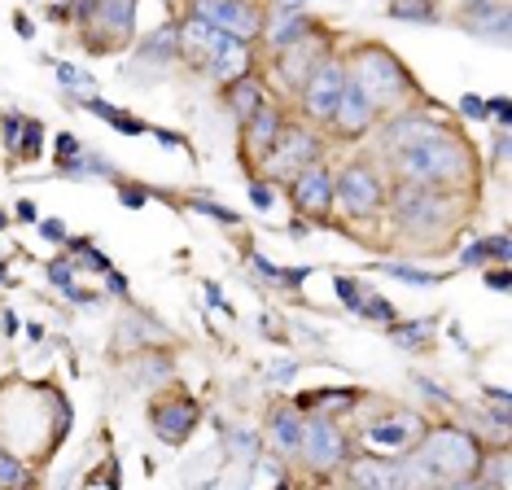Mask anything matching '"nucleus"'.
Segmentation results:
<instances>
[{
    "label": "nucleus",
    "mask_w": 512,
    "mask_h": 490,
    "mask_svg": "<svg viewBox=\"0 0 512 490\" xmlns=\"http://www.w3.org/2000/svg\"><path fill=\"white\" fill-rule=\"evenodd\" d=\"M386 162H390L394 180L425 184V189H442V193H464L473 184V171H477L469 140L460 132H451L447 123H442L434 136H425L421 145L403 149V154H394Z\"/></svg>",
    "instance_id": "nucleus-1"
},
{
    "label": "nucleus",
    "mask_w": 512,
    "mask_h": 490,
    "mask_svg": "<svg viewBox=\"0 0 512 490\" xmlns=\"http://www.w3.org/2000/svg\"><path fill=\"white\" fill-rule=\"evenodd\" d=\"M421 460V469L429 473V482L442 486H460V482H473L477 469H482L486 451L482 442H477L473 434H464L460 425H425V434L407 447Z\"/></svg>",
    "instance_id": "nucleus-2"
},
{
    "label": "nucleus",
    "mask_w": 512,
    "mask_h": 490,
    "mask_svg": "<svg viewBox=\"0 0 512 490\" xmlns=\"http://www.w3.org/2000/svg\"><path fill=\"white\" fill-rule=\"evenodd\" d=\"M342 62H346V79L372 101L377 114L403 105L407 97H416L412 70H407L386 44H359V49L351 57H342Z\"/></svg>",
    "instance_id": "nucleus-3"
},
{
    "label": "nucleus",
    "mask_w": 512,
    "mask_h": 490,
    "mask_svg": "<svg viewBox=\"0 0 512 490\" xmlns=\"http://www.w3.org/2000/svg\"><path fill=\"white\" fill-rule=\"evenodd\" d=\"M456 193L442 189H425V184H407L394 180V189L386 193V210L394 219V228L412 241H438L442 232H451L456 224Z\"/></svg>",
    "instance_id": "nucleus-4"
},
{
    "label": "nucleus",
    "mask_w": 512,
    "mask_h": 490,
    "mask_svg": "<svg viewBox=\"0 0 512 490\" xmlns=\"http://www.w3.org/2000/svg\"><path fill=\"white\" fill-rule=\"evenodd\" d=\"M386 193L390 184L372 158H351L342 171H333V206H342L346 219H377L386 210Z\"/></svg>",
    "instance_id": "nucleus-5"
},
{
    "label": "nucleus",
    "mask_w": 512,
    "mask_h": 490,
    "mask_svg": "<svg viewBox=\"0 0 512 490\" xmlns=\"http://www.w3.org/2000/svg\"><path fill=\"white\" fill-rule=\"evenodd\" d=\"M75 18L88 53H114L136 35V0H79Z\"/></svg>",
    "instance_id": "nucleus-6"
},
{
    "label": "nucleus",
    "mask_w": 512,
    "mask_h": 490,
    "mask_svg": "<svg viewBox=\"0 0 512 490\" xmlns=\"http://www.w3.org/2000/svg\"><path fill=\"white\" fill-rule=\"evenodd\" d=\"M346 460H351V434L337 425V416L307 412V425H302V442H298V464H307L311 477L329 482L333 473H342Z\"/></svg>",
    "instance_id": "nucleus-7"
},
{
    "label": "nucleus",
    "mask_w": 512,
    "mask_h": 490,
    "mask_svg": "<svg viewBox=\"0 0 512 490\" xmlns=\"http://www.w3.org/2000/svg\"><path fill=\"white\" fill-rule=\"evenodd\" d=\"M320 154H324V140L316 132H307V123H285L276 145L267 149L263 171H267V180H289L307 162H320Z\"/></svg>",
    "instance_id": "nucleus-8"
},
{
    "label": "nucleus",
    "mask_w": 512,
    "mask_h": 490,
    "mask_svg": "<svg viewBox=\"0 0 512 490\" xmlns=\"http://www.w3.org/2000/svg\"><path fill=\"white\" fill-rule=\"evenodd\" d=\"M342 88H346V62L337 53H329L324 62L311 70V79L298 88V114L307 123H329V114H333V105L337 97H342Z\"/></svg>",
    "instance_id": "nucleus-9"
},
{
    "label": "nucleus",
    "mask_w": 512,
    "mask_h": 490,
    "mask_svg": "<svg viewBox=\"0 0 512 490\" xmlns=\"http://www.w3.org/2000/svg\"><path fill=\"white\" fill-rule=\"evenodd\" d=\"M189 14L206 18L224 35H237V40H250V44L263 35V22H267V9L254 5V0H193Z\"/></svg>",
    "instance_id": "nucleus-10"
},
{
    "label": "nucleus",
    "mask_w": 512,
    "mask_h": 490,
    "mask_svg": "<svg viewBox=\"0 0 512 490\" xmlns=\"http://www.w3.org/2000/svg\"><path fill=\"white\" fill-rule=\"evenodd\" d=\"M329 53H333V40L316 27L311 35H302L298 44H289V49L276 53V79H281L289 92H298V88L311 79V70H316Z\"/></svg>",
    "instance_id": "nucleus-11"
},
{
    "label": "nucleus",
    "mask_w": 512,
    "mask_h": 490,
    "mask_svg": "<svg viewBox=\"0 0 512 490\" xmlns=\"http://www.w3.org/2000/svg\"><path fill=\"white\" fill-rule=\"evenodd\" d=\"M149 420H154V434L167 442V447H180V442L197 429V420H202V407H197V399H189V394L171 390V394H162V399L154 403Z\"/></svg>",
    "instance_id": "nucleus-12"
},
{
    "label": "nucleus",
    "mask_w": 512,
    "mask_h": 490,
    "mask_svg": "<svg viewBox=\"0 0 512 490\" xmlns=\"http://www.w3.org/2000/svg\"><path fill=\"white\" fill-rule=\"evenodd\" d=\"M289 202L298 215H329L333 210V171L324 162H307L289 175Z\"/></svg>",
    "instance_id": "nucleus-13"
},
{
    "label": "nucleus",
    "mask_w": 512,
    "mask_h": 490,
    "mask_svg": "<svg viewBox=\"0 0 512 490\" xmlns=\"http://www.w3.org/2000/svg\"><path fill=\"white\" fill-rule=\"evenodd\" d=\"M438 127H442V119H434L429 110H399L386 127H381V140H377L381 158H394V154H403V149L421 145V140L434 136Z\"/></svg>",
    "instance_id": "nucleus-14"
},
{
    "label": "nucleus",
    "mask_w": 512,
    "mask_h": 490,
    "mask_svg": "<svg viewBox=\"0 0 512 490\" xmlns=\"http://www.w3.org/2000/svg\"><path fill=\"white\" fill-rule=\"evenodd\" d=\"M372 123H377L372 101L351 84V79H346L342 97H337V105H333V114H329V123H324V127H329L333 136H342V140H359V136L372 132Z\"/></svg>",
    "instance_id": "nucleus-15"
},
{
    "label": "nucleus",
    "mask_w": 512,
    "mask_h": 490,
    "mask_svg": "<svg viewBox=\"0 0 512 490\" xmlns=\"http://www.w3.org/2000/svg\"><path fill=\"white\" fill-rule=\"evenodd\" d=\"M285 127V110L276 101H263L259 110L250 114L246 123H241V149H246V158L259 167V162L267 158V149L276 145V136H281Z\"/></svg>",
    "instance_id": "nucleus-16"
},
{
    "label": "nucleus",
    "mask_w": 512,
    "mask_h": 490,
    "mask_svg": "<svg viewBox=\"0 0 512 490\" xmlns=\"http://www.w3.org/2000/svg\"><path fill=\"white\" fill-rule=\"evenodd\" d=\"M302 425H307V412L294 403H276L267 412V442L281 460H298V442H302Z\"/></svg>",
    "instance_id": "nucleus-17"
},
{
    "label": "nucleus",
    "mask_w": 512,
    "mask_h": 490,
    "mask_svg": "<svg viewBox=\"0 0 512 490\" xmlns=\"http://www.w3.org/2000/svg\"><path fill=\"white\" fill-rule=\"evenodd\" d=\"M206 70H211L219 84H232V79L250 75V70H254V49H250V40L224 35V40L215 44V53L206 57Z\"/></svg>",
    "instance_id": "nucleus-18"
},
{
    "label": "nucleus",
    "mask_w": 512,
    "mask_h": 490,
    "mask_svg": "<svg viewBox=\"0 0 512 490\" xmlns=\"http://www.w3.org/2000/svg\"><path fill=\"white\" fill-rule=\"evenodd\" d=\"M421 434H425V425H421V416H412V412H394L364 429L368 447H390V451H407Z\"/></svg>",
    "instance_id": "nucleus-19"
},
{
    "label": "nucleus",
    "mask_w": 512,
    "mask_h": 490,
    "mask_svg": "<svg viewBox=\"0 0 512 490\" xmlns=\"http://www.w3.org/2000/svg\"><path fill=\"white\" fill-rule=\"evenodd\" d=\"M460 22L473 35H486V40H495V44L508 40V9L499 5V0H464Z\"/></svg>",
    "instance_id": "nucleus-20"
},
{
    "label": "nucleus",
    "mask_w": 512,
    "mask_h": 490,
    "mask_svg": "<svg viewBox=\"0 0 512 490\" xmlns=\"http://www.w3.org/2000/svg\"><path fill=\"white\" fill-rule=\"evenodd\" d=\"M219 40H224V31L211 27L206 18L189 14V18L180 22V57H189V62H197V66H206V57L215 53Z\"/></svg>",
    "instance_id": "nucleus-21"
},
{
    "label": "nucleus",
    "mask_w": 512,
    "mask_h": 490,
    "mask_svg": "<svg viewBox=\"0 0 512 490\" xmlns=\"http://www.w3.org/2000/svg\"><path fill=\"white\" fill-rule=\"evenodd\" d=\"M263 101H267V88H263V79L254 75V70L250 75H241V79H232V84H224V105H228L232 119H237V127L246 123Z\"/></svg>",
    "instance_id": "nucleus-22"
},
{
    "label": "nucleus",
    "mask_w": 512,
    "mask_h": 490,
    "mask_svg": "<svg viewBox=\"0 0 512 490\" xmlns=\"http://www.w3.org/2000/svg\"><path fill=\"white\" fill-rule=\"evenodd\" d=\"M316 31V22H311L307 14H267V22H263V44L272 53H281V49H289V44H298L302 35H311Z\"/></svg>",
    "instance_id": "nucleus-23"
},
{
    "label": "nucleus",
    "mask_w": 512,
    "mask_h": 490,
    "mask_svg": "<svg viewBox=\"0 0 512 490\" xmlns=\"http://www.w3.org/2000/svg\"><path fill=\"white\" fill-rule=\"evenodd\" d=\"M141 57H149V62H176L180 57V27H162L154 35H145L141 40Z\"/></svg>",
    "instance_id": "nucleus-24"
},
{
    "label": "nucleus",
    "mask_w": 512,
    "mask_h": 490,
    "mask_svg": "<svg viewBox=\"0 0 512 490\" xmlns=\"http://www.w3.org/2000/svg\"><path fill=\"white\" fill-rule=\"evenodd\" d=\"M84 110H88V114H97V119H106L110 127H119L123 136H141V132H149V123L132 119V114H119L110 101H101V97H88V101H84Z\"/></svg>",
    "instance_id": "nucleus-25"
},
{
    "label": "nucleus",
    "mask_w": 512,
    "mask_h": 490,
    "mask_svg": "<svg viewBox=\"0 0 512 490\" xmlns=\"http://www.w3.org/2000/svg\"><path fill=\"white\" fill-rule=\"evenodd\" d=\"M57 171L71 175V180H97V175H114V167H110L106 158H92V154H84V149H79L75 158H62V162H57Z\"/></svg>",
    "instance_id": "nucleus-26"
},
{
    "label": "nucleus",
    "mask_w": 512,
    "mask_h": 490,
    "mask_svg": "<svg viewBox=\"0 0 512 490\" xmlns=\"http://www.w3.org/2000/svg\"><path fill=\"white\" fill-rule=\"evenodd\" d=\"M460 263H464V267L508 263V237H486V241H477L473 250H464V254H460Z\"/></svg>",
    "instance_id": "nucleus-27"
},
{
    "label": "nucleus",
    "mask_w": 512,
    "mask_h": 490,
    "mask_svg": "<svg viewBox=\"0 0 512 490\" xmlns=\"http://www.w3.org/2000/svg\"><path fill=\"white\" fill-rule=\"evenodd\" d=\"M390 18H403V22H438V5H434V0H394Z\"/></svg>",
    "instance_id": "nucleus-28"
},
{
    "label": "nucleus",
    "mask_w": 512,
    "mask_h": 490,
    "mask_svg": "<svg viewBox=\"0 0 512 490\" xmlns=\"http://www.w3.org/2000/svg\"><path fill=\"white\" fill-rule=\"evenodd\" d=\"M429 333H434V320H421V324H399V320H390V337H394L399 346H407V350L425 346Z\"/></svg>",
    "instance_id": "nucleus-29"
},
{
    "label": "nucleus",
    "mask_w": 512,
    "mask_h": 490,
    "mask_svg": "<svg viewBox=\"0 0 512 490\" xmlns=\"http://www.w3.org/2000/svg\"><path fill=\"white\" fill-rule=\"evenodd\" d=\"M132 337V350H141L145 337H167L158 329V324H145V315H127V320L119 324V342H127Z\"/></svg>",
    "instance_id": "nucleus-30"
},
{
    "label": "nucleus",
    "mask_w": 512,
    "mask_h": 490,
    "mask_svg": "<svg viewBox=\"0 0 512 490\" xmlns=\"http://www.w3.org/2000/svg\"><path fill=\"white\" fill-rule=\"evenodd\" d=\"M40 136H44V123H40V119H22V136H18V158L36 162V158H40Z\"/></svg>",
    "instance_id": "nucleus-31"
},
{
    "label": "nucleus",
    "mask_w": 512,
    "mask_h": 490,
    "mask_svg": "<svg viewBox=\"0 0 512 490\" xmlns=\"http://www.w3.org/2000/svg\"><path fill=\"white\" fill-rule=\"evenodd\" d=\"M132 377H136V385H141V390H145V385H154V381H158V385H167V377H171V359H167V355H154L149 364L136 368Z\"/></svg>",
    "instance_id": "nucleus-32"
},
{
    "label": "nucleus",
    "mask_w": 512,
    "mask_h": 490,
    "mask_svg": "<svg viewBox=\"0 0 512 490\" xmlns=\"http://www.w3.org/2000/svg\"><path fill=\"white\" fill-rule=\"evenodd\" d=\"M355 315H364V320H377V324H390V320H399V311L390 307L381 294H364V302H359V311Z\"/></svg>",
    "instance_id": "nucleus-33"
},
{
    "label": "nucleus",
    "mask_w": 512,
    "mask_h": 490,
    "mask_svg": "<svg viewBox=\"0 0 512 490\" xmlns=\"http://www.w3.org/2000/svg\"><path fill=\"white\" fill-rule=\"evenodd\" d=\"M228 455L232 460H259V438L250 429H237V434H228Z\"/></svg>",
    "instance_id": "nucleus-34"
},
{
    "label": "nucleus",
    "mask_w": 512,
    "mask_h": 490,
    "mask_svg": "<svg viewBox=\"0 0 512 490\" xmlns=\"http://www.w3.org/2000/svg\"><path fill=\"white\" fill-rule=\"evenodd\" d=\"M386 272L399 276L403 285H438V280H447V276H438V272H421V267H407V263H386Z\"/></svg>",
    "instance_id": "nucleus-35"
},
{
    "label": "nucleus",
    "mask_w": 512,
    "mask_h": 490,
    "mask_svg": "<svg viewBox=\"0 0 512 490\" xmlns=\"http://www.w3.org/2000/svg\"><path fill=\"white\" fill-rule=\"evenodd\" d=\"M333 294L342 298V302H346V307H351V311H359V302H364V294H368V289L359 285L355 276H337V280H333Z\"/></svg>",
    "instance_id": "nucleus-36"
},
{
    "label": "nucleus",
    "mask_w": 512,
    "mask_h": 490,
    "mask_svg": "<svg viewBox=\"0 0 512 490\" xmlns=\"http://www.w3.org/2000/svg\"><path fill=\"white\" fill-rule=\"evenodd\" d=\"M71 254H75V263H79V267H88V272H110L106 254H101V250H88V241H75V245H71Z\"/></svg>",
    "instance_id": "nucleus-37"
},
{
    "label": "nucleus",
    "mask_w": 512,
    "mask_h": 490,
    "mask_svg": "<svg viewBox=\"0 0 512 490\" xmlns=\"http://www.w3.org/2000/svg\"><path fill=\"white\" fill-rule=\"evenodd\" d=\"M18 482H27V469H22L14 455L0 447V486H18Z\"/></svg>",
    "instance_id": "nucleus-38"
},
{
    "label": "nucleus",
    "mask_w": 512,
    "mask_h": 490,
    "mask_svg": "<svg viewBox=\"0 0 512 490\" xmlns=\"http://www.w3.org/2000/svg\"><path fill=\"white\" fill-rule=\"evenodd\" d=\"M460 114H464V119H491V101L464 97V101H460Z\"/></svg>",
    "instance_id": "nucleus-39"
},
{
    "label": "nucleus",
    "mask_w": 512,
    "mask_h": 490,
    "mask_svg": "<svg viewBox=\"0 0 512 490\" xmlns=\"http://www.w3.org/2000/svg\"><path fill=\"white\" fill-rule=\"evenodd\" d=\"M79 149H84V145H79V136H71V132H62V136L53 140V154H57V162H62V158H75Z\"/></svg>",
    "instance_id": "nucleus-40"
},
{
    "label": "nucleus",
    "mask_w": 512,
    "mask_h": 490,
    "mask_svg": "<svg viewBox=\"0 0 512 490\" xmlns=\"http://www.w3.org/2000/svg\"><path fill=\"white\" fill-rule=\"evenodd\" d=\"M57 84H66V88H88V75H84V70H75V66H57Z\"/></svg>",
    "instance_id": "nucleus-41"
},
{
    "label": "nucleus",
    "mask_w": 512,
    "mask_h": 490,
    "mask_svg": "<svg viewBox=\"0 0 512 490\" xmlns=\"http://www.w3.org/2000/svg\"><path fill=\"white\" fill-rule=\"evenodd\" d=\"M250 202L259 206V210H272V202H276V189H267V184L254 180V184H250Z\"/></svg>",
    "instance_id": "nucleus-42"
},
{
    "label": "nucleus",
    "mask_w": 512,
    "mask_h": 490,
    "mask_svg": "<svg viewBox=\"0 0 512 490\" xmlns=\"http://www.w3.org/2000/svg\"><path fill=\"white\" fill-rule=\"evenodd\" d=\"M18 136H22V114H9L5 119V149H14V154H18Z\"/></svg>",
    "instance_id": "nucleus-43"
},
{
    "label": "nucleus",
    "mask_w": 512,
    "mask_h": 490,
    "mask_svg": "<svg viewBox=\"0 0 512 490\" xmlns=\"http://www.w3.org/2000/svg\"><path fill=\"white\" fill-rule=\"evenodd\" d=\"M197 210H202V215H211V219H219V224H237V215L224 210V206H215V202H197Z\"/></svg>",
    "instance_id": "nucleus-44"
},
{
    "label": "nucleus",
    "mask_w": 512,
    "mask_h": 490,
    "mask_svg": "<svg viewBox=\"0 0 512 490\" xmlns=\"http://www.w3.org/2000/svg\"><path fill=\"white\" fill-rule=\"evenodd\" d=\"M49 276H53V285H57V289H62V285H71V263H62V259L49 263Z\"/></svg>",
    "instance_id": "nucleus-45"
},
{
    "label": "nucleus",
    "mask_w": 512,
    "mask_h": 490,
    "mask_svg": "<svg viewBox=\"0 0 512 490\" xmlns=\"http://www.w3.org/2000/svg\"><path fill=\"white\" fill-rule=\"evenodd\" d=\"M294 372H298V364H276L272 372H267V381H272V385H285L289 377H294Z\"/></svg>",
    "instance_id": "nucleus-46"
},
{
    "label": "nucleus",
    "mask_w": 512,
    "mask_h": 490,
    "mask_svg": "<svg viewBox=\"0 0 512 490\" xmlns=\"http://www.w3.org/2000/svg\"><path fill=\"white\" fill-rule=\"evenodd\" d=\"M307 9V0H272V14H298Z\"/></svg>",
    "instance_id": "nucleus-47"
},
{
    "label": "nucleus",
    "mask_w": 512,
    "mask_h": 490,
    "mask_svg": "<svg viewBox=\"0 0 512 490\" xmlns=\"http://www.w3.org/2000/svg\"><path fill=\"white\" fill-rule=\"evenodd\" d=\"M119 197H123V206H145V189H127V184H123V189H119Z\"/></svg>",
    "instance_id": "nucleus-48"
},
{
    "label": "nucleus",
    "mask_w": 512,
    "mask_h": 490,
    "mask_svg": "<svg viewBox=\"0 0 512 490\" xmlns=\"http://www.w3.org/2000/svg\"><path fill=\"white\" fill-rule=\"evenodd\" d=\"M40 232H44V237H49V241H66V228L57 224V219H44Z\"/></svg>",
    "instance_id": "nucleus-49"
},
{
    "label": "nucleus",
    "mask_w": 512,
    "mask_h": 490,
    "mask_svg": "<svg viewBox=\"0 0 512 490\" xmlns=\"http://www.w3.org/2000/svg\"><path fill=\"white\" fill-rule=\"evenodd\" d=\"M106 285H110V294H119V298L127 294V280L119 272H106Z\"/></svg>",
    "instance_id": "nucleus-50"
},
{
    "label": "nucleus",
    "mask_w": 512,
    "mask_h": 490,
    "mask_svg": "<svg viewBox=\"0 0 512 490\" xmlns=\"http://www.w3.org/2000/svg\"><path fill=\"white\" fill-rule=\"evenodd\" d=\"M486 285H491V289H499V294H504V289H508V272H504V267H499V272H491V276H486Z\"/></svg>",
    "instance_id": "nucleus-51"
},
{
    "label": "nucleus",
    "mask_w": 512,
    "mask_h": 490,
    "mask_svg": "<svg viewBox=\"0 0 512 490\" xmlns=\"http://www.w3.org/2000/svg\"><path fill=\"white\" fill-rule=\"evenodd\" d=\"M18 219H22V224H36V206H31V202H18Z\"/></svg>",
    "instance_id": "nucleus-52"
},
{
    "label": "nucleus",
    "mask_w": 512,
    "mask_h": 490,
    "mask_svg": "<svg viewBox=\"0 0 512 490\" xmlns=\"http://www.w3.org/2000/svg\"><path fill=\"white\" fill-rule=\"evenodd\" d=\"M162 5H176V0H162Z\"/></svg>",
    "instance_id": "nucleus-53"
}]
</instances>
